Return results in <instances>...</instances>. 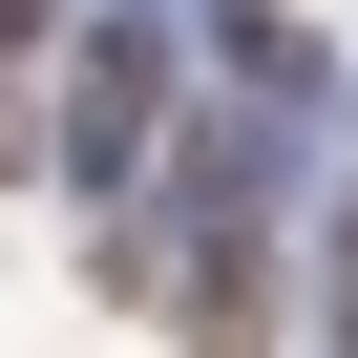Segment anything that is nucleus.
I'll use <instances>...</instances> for the list:
<instances>
[{
    "label": "nucleus",
    "mask_w": 358,
    "mask_h": 358,
    "mask_svg": "<svg viewBox=\"0 0 358 358\" xmlns=\"http://www.w3.org/2000/svg\"><path fill=\"white\" fill-rule=\"evenodd\" d=\"M64 64H85V85H64V127H43V148L85 169V190H148V127H169V22H85Z\"/></svg>",
    "instance_id": "nucleus-1"
},
{
    "label": "nucleus",
    "mask_w": 358,
    "mask_h": 358,
    "mask_svg": "<svg viewBox=\"0 0 358 358\" xmlns=\"http://www.w3.org/2000/svg\"><path fill=\"white\" fill-rule=\"evenodd\" d=\"M337 316H358V211H337Z\"/></svg>",
    "instance_id": "nucleus-2"
},
{
    "label": "nucleus",
    "mask_w": 358,
    "mask_h": 358,
    "mask_svg": "<svg viewBox=\"0 0 358 358\" xmlns=\"http://www.w3.org/2000/svg\"><path fill=\"white\" fill-rule=\"evenodd\" d=\"M0 64H22V0H0Z\"/></svg>",
    "instance_id": "nucleus-3"
}]
</instances>
